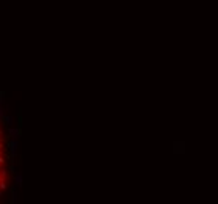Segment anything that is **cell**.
<instances>
[{"label":"cell","instance_id":"obj_1","mask_svg":"<svg viewBox=\"0 0 218 204\" xmlns=\"http://www.w3.org/2000/svg\"><path fill=\"white\" fill-rule=\"evenodd\" d=\"M8 141L6 134L0 124V196H2L8 187L10 179V160H8Z\"/></svg>","mask_w":218,"mask_h":204}]
</instances>
